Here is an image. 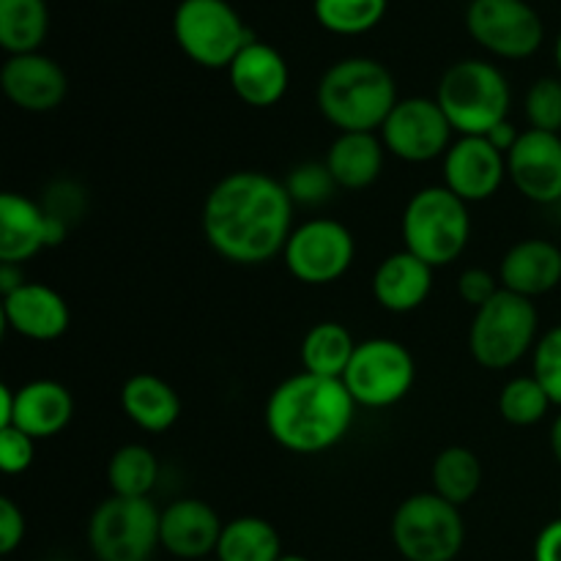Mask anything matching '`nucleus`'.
Masks as SVG:
<instances>
[{
    "label": "nucleus",
    "mask_w": 561,
    "mask_h": 561,
    "mask_svg": "<svg viewBox=\"0 0 561 561\" xmlns=\"http://www.w3.org/2000/svg\"><path fill=\"white\" fill-rule=\"evenodd\" d=\"M294 197L285 181L239 170L214 184L203 203V233L219 257L257 266L285 252L294 233Z\"/></svg>",
    "instance_id": "1"
},
{
    "label": "nucleus",
    "mask_w": 561,
    "mask_h": 561,
    "mask_svg": "<svg viewBox=\"0 0 561 561\" xmlns=\"http://www.w3.org/2000/svg\"><path fill=\"white\" fill-rule=\"evenodd\" d=\"M266 431L283 449L318 455L337 447L356 420V400L340 378L312 376L301 370L268 394Z\"/></svg>",
    "instance_id": "2"
},
{
    "label": "nucleus",
    "mask_w": 561,
    "mask_h": 561,
    "mask_svg": "<svg viewBox=\"0 0 561 561\" xmlns=\"http://www.w3.org/2000/svg\"><path fill=\"white\" fill-rule=\"evenodd\" d=\"M316 102L340 135L376 131L400 102L398 82L381 60L343 58L323 71Z\"/></svg>",
    "instance_id": "3"
},
{
    "label": "nucleus",
    "mask_w": 561,
    "mask_h": 561,
    "mask_svg": "<svg viewBox=\"0 0 561 561\" xmlns=\"http://www.w3.org/2000/svg\"><path fill=\"white\" fill-rule=\"evenodd\" d=\"M436 102L460 137H485L507 121L513 93L499 66L469 58L444 71L438 80Z\"/></svg>",
    "instance_id": "4"
},
{
    "label": "nucleus",
    "mask_w": 561,
    "mask_h": 561,
    "mask_svg": "<svg viewBox=\"0 0 561 561\" xmlns=\"http://www.w3.org/2000/svg\"><path fill=\"white\" fill-rule=\"evenodd\" d=\"M403 250L414 252L433 268L449 266L463 255L471 239L469 203L460 201L447 186H425L405 203Z\"/></svg>",
    "instance_id": "5"
},
{
    "label": "nucleus",
    "mask_w": 561,
    "mask_h": 561,
    "mask_svg": "<svg viewBox=\"0 0 561 561\" xmlns=\"http://www.w3.org/2000/svg\"><path fill=\"white\" fill-rule=\"evenodd\" d=\"M537 316L535 301L513 290H499L488 305L474 310L469 329V351L485 370H507L535 351Z\"/></svg>",
    "instance_id": "6"
},
{
    "label": "nucleus",
    "mask_w": 561,
    "mask_h": 561,
    "mask_svg": "<svg viewBox=\"0 0 561 561\" xmlns=\"http://www.w3.org/2000/svg\"><path fill=\"white\" fill-rule=\"evenodd\" d=\"M392 542L405 561H455L463 551L460 507L438 493H414L392 515Z\"/></svg>",
    "instance_id": "7"
},
{
    "label": "nucleus",
    "mask_w": 561,
    "mask_h": 561,
    "mask_svg": "<svg viewBox=\"0 0 561 561\" xmlns=\"http://www.w3.org/2000/svg\"><path fill=\"white\" fill-rule=\"evenodd\" d=\"M181 53L203 69H228L236 55L255 42L228 0H181L173 14Z\"/></svg>",
    "instance_id": "8"
},
{
    "label": "nucleus",
    "mask_w": 561,
    "mask_h": 561,
    "mask_svg": "<svg viewBox=\"0 0 561 561\" xmlns=\"http://www.w3.org/2000/svg\"><path fill=\"white\" fill-rule=\"evenodd\" d=\"M162 510L151 499L110 496L88 520V546L96 561H151Z\"/></svg>",
    "instance_id": "9"
},
{
    "label": "nucleus",
    "mask_w": 561,
    "mask_h": 561,
    "mask_svg": "<svg viewBox=\"0 0 561 561\" xmlns=\"http://www.w3.org/2000/svg\"><path fill=\"white\" fill-rule=\"evenodd\" d=\"M416 362L403 343L389 337H373L356 345L343 383L365 409L398 405L414 389Z\"/></svg>",
    "instance_id": "10"
},
{
    "label": "nucleus",
    "mask_w": 561,
    "mask_h": 561,
    "mask_svg": "<svg viewBox=\"0 0 561 561\" xmlns=\"http://www.w3.org/2000/svg\"><path fill=\"white\" fill-rule=\"evenodd\" d=\"M466 27L482 49L507 60L531 58L546 38L540 14L526 0H471Z\"/></svg>",
    "instance_id": "11"
},
{
    "label": "nucleus",
    "mask_w": 561,
    "mask_h": 561,
    "mask_svg": "<svg viewBox=\"0 0 561 561\" xmlns=\"http://www.w3.org/2000/svg\"><path fill=\"white\" fill-rule=\"evenodd\" d=\"M285 266L305 285H332L356 257L354 233L337 219H310L290 233L285 244Z\"/></svg>",
    "instance_id": "12"
},
{
    "label": "nucleus",
    "mask_w": 561,
    "mask_h": 561,
    "mask_svg": "<svg viewBox=\"0 0 561 561\" xmlns=\"http://www.w3.org/2000/svg\"><path fill=\"white\" fill-rule=\"evenodd\" d=\"M378 131H381V142L389 153L403 162L422 164L449 151L455 129L436 99L411 96L394 104Z\"/></svg>",
    "instance_id": "13"
},
{
    "label": "nucleus",
    "mask_w": 561,
    "mask_h": 561,
    "mask_svg": "<svg viewBox=\"0 0 561 561\" xmlns=\"http://www.w3.org/2000/svg\"><path fill=\"white\" fill-rule=\"evenodd\" d=\"M69 228L49 217L42 203L16 192L0 195V263L22 266L47 247H58Z\"/></svg>",
    "instance_id": "14"
},
{
    "label": "nucleus",
    "mask_w": 561,
    "mask_h": 561,
    "mask_svg": "<svg viewBox=\"0 0 561 561\" xmlns=\"http://www.w3.org/2000/svg\"><path fill=\"white\" fill-rule=\"evenodd\" d=\"M507 179V157L488 137L463 135L444 153V186L463 203L496 195Z\"/></svg>",
    "instance_id": "15"
},
{
    "label": "nucleus",
    "mask_w": 561,
    "mask_h": 561,
    "mask_svg": "<svg viewBox=\"0 0 561 561\" xmlns=\"http://www.w3.org/2000/svg\"><path fill=\"white\" fill-rule=\"evenodd\" d=\"M507 179L531 203L561 201V135L526 129L507 153Z\"/></svg>",
    "instance_id": "16"
},
{
    "label": "nucleus",
    "mask_w": 561,
    "mask_h": 561,
    "mask_svg": "<svg viewBox=\"0 0 561 561\" xmlns=\"http://www.w3.org/2000/svg\"><path fill=\"white\" fill-rule=\"evenodd\" d=\"M0 88L5 99L25 113H53L69 93V77L42 53L9 55L0 69Z\"/></svg>",
    "instance_id": "17"
},
{
    "label": "nucleus",
    "mask_w": 561,
    "mask_h": 561,
    "mask_svg": "<svg viewBox=\"0 0 561 561\" xmlns=\"http://www.w3.org/2000/svg\"><path fill=\"white\" fill-rule=\"evenodd\" d=\"M3 321L20 337L33 343H53L69 332L71 312L64 296L42 283H25L3 296Z\"/></svg>",
    "instance_id": "18"
},
{
    "label": "nucleus",
    "mask_w": 561,
    "mask_h": 561,
    "mask_svg": "<svg viewBox=\"0 0 561 561\" xmlns=\"http://www.w3.org/2000/svg\"><path fill=\"white\" fill-rule=\"evenodd\" d=\"M222 529L225 524L211 504L201 499H179L162 510L159 542L173 557L197 561L206 559L208 553H217Z\"/></svg>",
    "instance_id": "19"
},
{
    "label": "nucleus",
    "mask_w": 561,
    "mask_h": 561,
    "mask_svg": "<svg viewBox=\"0 0 561 561\" xmlns=\"http://www.w3.org/2000/svg\"><path fill=\"white\" fill-rule=\"evenodd\" d=\"M228 80L236 96L250 107H274L288 93L290 69L279 49L255 38L228 66Z\"/></svg>",
    "instance_id": "20"
},
{
    "label": "nucleus",
    "mask_w": 561,
    "mask_h": 561,
    "mask_svg": "<svg viewBox=\"0 0 561 561\" xmlns=\"http://www.w3.org/2000/svg\"><path fill=\"white\" fill-rule=\"evenodd\" d=\"M499 283L526 299L551 294L561 283V250L546 239L518 241L499 263Z\"/></svg>",
    "instance_id": "21"
},
{
    "label": "nucleus",
    "mask_w": 561,
    "mask_h": 561,
    "mask_svg": "<svg viewBox=\"0 0 561 561\" xmlns=\"http://www.w3.org/2000/svg\"><path fill=\"white\" fill-rule=\"evenodd\" d=\"M433 290V266L414 252L400 250L383 257L373 274V296L387 312L403 316L427 301Z\"/></svg>",
    "instance_id": "22"
},
{
    "label": "nucleus",
    "mask_w": 561,
    "mask_h": 561,
    "mask_svg": "<svg viewBox=\"0 0 561 561\" xmlns=\"http://www.w3.org/2000/svg\"><path fill=\"white\" fill-rule=\"evenodd\" d=\"M71 416H75V400L69 389L49 378H38L14 389V416L9 427H16L42 442L66 431Z\"/></svg>",
    "instance_id": "23"
},
{
    "label": "nucleus",
    "mask_w": 561,
    "mask_h": 561,
    "mask_svg": "<svg viewBox=\"0 0 561 561\" xmlns=\"http://www.w3.org/2000/svg\"><path fill=\"white\" fill-rule=\"evenodd\" d=\"M383 153L387 148L376 131H343L334 137L323 162L337 190L356 192L376 184L383 170Z\"/></svg>",
    "instance_id": "24"
},
{
    "label": "nucleus",
    "mask_w": 561,
    "mask_h": 561,
    "mask_svg": "<svg viewBox=\"0 0 561 561\" xmlns=\"http://www.w3.org/2000/svg\"><path fill=\"white\" fill-rule=\"evenodd\" d=\"M121 409L140 431L164 433L179 422L181 398L164 378L137 373L121 387Z\"/></svg>",
    "instance_id": "25"
},
{
    "label": "nucleus",
    "mask_w": 561,
    "mask_h": 561,
    "mask_svg": "<svg viewBox=\"0 0 561 561\" xmlns=\"http://www.w3.org/2000/svg\"><path fill=\"white\" fill-rule=\"evenodd\" d=\"M356 345L359 343L343 323L321 321L301 340V367L312 376L340 378L343 381Z\"/></svg>",
    "instance_id": "26"
},
{
    "label": "nucleus",
    "mask_w": 561,
    "mask_h": 561,
    "mask_svg": "<svg viewBox=\"0 0 561 561\" xmlns=\"http://www.w3.org/2000/svg\"><path fill=\"white\" fill-rule=\"evenodd\" d=\"M283 540L268 520L241 515L225 524L217 546V561H279Z\"/></svg>",
    "instance_id": "27"
},
{
    "label": "nucleus",
    "mask_w": 561,
    "mask_h": 561,
    "mask_svg": "<svg viewBox=\"0 0 561 561\" xmlns=\"http://www.w3.org/2000/svg\"><path fill=\"white\" fill-rule=\"evenodd\" d=\"M47 31V0H0V47L9 55L38 53Z\"/></svg>",
    "instance_id": "28"
},
{
    "label": "nucleus",
    "mask_w": 561,
    "mask_h": 561,
    "mask_svg": "<svg viewBox=\"0 0 561 561\" xmlns=\"http://www.w3.org/2000/svg\"><path fill=\"white\" fill-rule=\"evenodd\" d=\"M433 493L447 499L455 507H463L480 493L482 463L469 447H447L436 455L431 466Z\"/></svg>",
    "instance_id": "29"
},
{
    "label": "nucleus",
    "mask_w": 561,
    "mask_h": 561,
    "mask_svg": "<svg viewBox=\"0 0 561 561\" xmlns=\"http://www.w3.org/2000/svg\"><path fill=\"white\" fill-rule=\"evenodd\" d=\"M159 482V460L142 444H126L115 449L107 463V485L113 496L151 499Z\"/></svg>",
    "instance_id": "30"
},
{
    "label": "nucleus",
    "mask_w": 561,
    "mask_h": 561,
    "mask_svg": "<svg viewBox=\"0 0 561 561\" xmlns=\"http://www.w3.org/2000/svg\"><path fill=\"white\" fill-rule=\"evenodd\" d=\"M389 0H316L312 11L323 31L337 36H362L387 14Z\"/></svg>",
    "instance_id": "31"
},
{
    "label": "nucleus",
    "mask_w": 561,
    "mask_h": 561,
    "mask_svg": "<svg viewBox=\"0 0 561 561\" xmlns=\"http://www.w3.org/2000/svg\"><path fill=\"white\" fill-rule=\"evenodd\" d=\"M551 398L535 376H518L504 383L499 394V414L515 427H531L546 420L551 409Z\"/></svg>",
    "instance_id": "32"
},
{
    "label": "nucleus",
    "mask_w": 561,
    "mask_h": 561,
    "mask_svg": "<svg viewBox=\"0 0 561 561\" xmlns=\"http://www.w3.org/2000/svg\"><path fill=\"white\" fill-rule=\"evenodd\" d=\"M526 121L529 129L561 135V80L540 77L526 93Z\"/></svg>",
    "instance_id": "33"
},
{
    "label": "nucleus",
    "mask_w": 561,
    "mask_h": 561,
    "mask_svg": "<svg viewBox=\"0 0 561 561\" xmlns=\"http://www.w3.org/2000/svg\"><path fill=\"white\" fill-rule=\"evenodd\" d=\"M288 186V195L294 197V203L301 206H318V203H327L334 195L337 184H334L332 173H329L327 162H301L285 179Z\"/></svg>",
    "instance_id": "34"
},
{
    "label": "nucleus",
    "mask_w": 561,
    "mask_h": 561,
    "mask_svg": "<svg viewBox=\"0 0 561 561\" xmlns=\"http://www.w3.org/2000/svg\"><path fill=\"white\" fill-rule=\"evenodd\" d=\"M531 376L542 383L553 405L561 409V323L548 329L531 351Z\"/></svg>",
    "instance_id": "35"
},
{
    "label": "nucleus",
    "mask_w": 561,
    "mask_h": 561,
    "mask_svg": "<svg viewBox=\"0 0 561 561\" xmlns=\"http://www.w3.org/2000/svg\"><path fill=\"white\" fill-rule=\"evenodd\" d=\"M36 458V438L16 427H0V469L9 477L25 474Z\"/></svg>",
    "instance_id": "36"
},
{
    "label": "nucleus",
    "mask_w": 561,
    "mask_h": 561,
    "mask_svg": "<svg viewBox=\"0 0 561 561\" xmlns=\"http://www.w3.org/2000/svg\"><path fill=\"white\" fill-rule=\"evenodd\" d=\"M502 290V283L499 277H493L485 268H466L458 279V294L466 305H471L474 310H480L482 305L493 299V296Z\"/></svg>",
    "instance_id": "37"
},
{
    "label": "nucleus",
    "mask_w": 561,
    "mask_h": 561,
    "mask_svg": "<svg viewBox=\"0 0 561 561\" xmlns=\"http://www.w3.org/2000/svg\"><path fill=\"white\" fill-rule=\"evenodd\" d=\"M82 203H85V197H82L80 186H75L71 181H60V184H55L47 192V201L42 206L49 217H55L58 222H64L69 228L71 219L82 211Z\"/></svg>",
    "instance_id": "38"
},
{
    "label": "nucleus",
    "mask_w": 561,
    "mask_h": 561,
    "mask_svg": "<svg viewBox=\"0 0 561 561\" xmlns=\"http://www.w3.org/2000/svg\"><path fill=\"white\" fill-rule=\"evenodd\" d=\"M25 515L9 496L0 499V553L9 557L25 540Z\"/></svg>",
    "instance_id": "39"
},
{
    "label": "nucleus",
    "mask_w": 561,
    "mask_h": 561,
    "mask_svg": "<svg viewBox=\"0 0 561 561\" xmlns=\"http://www.w3.org/2000/svg\"><path fill=\"white\" fill-rule=\"evenodd\" d=\"M535 561H561V518L551 520V524L537 535Z\"/></svg>",
    "instance_id": "40"
},
{
    "label": "nucleus",
    "mask_w": 561,
    "mask_h": 561,
    "mask_svg": "<svg viewBox=\"0 0 561 561\" xmlns=\"http://www.w3.org/2000/svg\"><path fill=\"white\" fill-rule=\"evenodd\" d=\"M485 137H488V140L493 142V146L499 148V151L504 153V157H507V153L513 151V146H515V142H518L520 131L515 129V126L510 124V121H504V124H499L496 129H491V131H488Z\"/></svg>",
    "instance_id": "41"
},
{
    "label": "nucleus",
    "mask_w": 561,
    "mask_h": 561,
    "mask_svg": "<svg viewBox=\"0 0 561 561\" xmlns=\"http://www.w3.org/2000/svg\"><path fill=\"white\" fill-rule=\"evenodd\" d=\"M25 283L27 279L25 274H22V266H16V263H0V294H14V290L22 288Z\"/></svg>",
    "instance_id": "42"
},
{
    "label": "nucleus",
    "mask_w": 561,
    "mask_h": 561,
    "mask_svg": "<svg viewBox=\"0 0 561 561\" xmlns=\"http://www.w3.org/2000/svg\"><path fill=\"white\" fill-rule=\"evenodd\" d=\"M11 416H14V389L3 383L0 387V427H9Z\"/></svg>",
    "instance_id": "43"
},
{
    "label": "nucleus",
    "mask_w": 561,
    "mask_h": 561,
    "mask_svg": "<svg viewBox=\"0 0 561 561\" xmlns=\"http://www.w3.org/2000/svg\"><path fill=\"white\" fill-rule=\"evenodd\" d=\"M551 453H553V458H557V463L561 466V414L557 416V420H553V425H551Z\"/></svg>",
    "instance_id": "44"
},
{
    "label": "nucleus",
    "mask_w": 561,
    "mask_h": 561,
    "mask_svg": "<svg viewBox=\"0 0 561 561\" xmlns=\"http://www.w3.org/2000/svg\"><path fill=\"white\" fill-rule=\"evenodd\" d=\"M553 58H557V66H559V71H561V33H559V38H557V47H553Z\"/></svg>",
    "instance_id": "45"
},
{
    "label": "nucleus",
    "mask_w": 561,
    "mask_h": 561,
    "mask_svg": "<svg viewBox=\"0 0 561 561\" xmlns=\"http://www.w3.org/2000/svg\"><path fill=\"white\" fill-rule=\"evenodd\" d=\"M279 561H310V559L299 557V553H283V557H279Z\"/></svg>",
    "instance_id": "46"
}]
</instances>
